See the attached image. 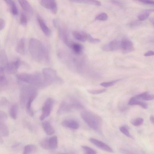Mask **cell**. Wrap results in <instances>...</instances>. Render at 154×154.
<instances>
[{"instance_id":"8","label":"cell","mask_w":154,"mask_h":154,"mask_svg":"<svg viewBox=\"0 0 154 154\" xmlns=\"http://www.w3.org/2000/svg\"><path fill=\"white\" fill-rule=\"evenodd\" d=\"M54 104V100L51 97L48 98L45 101L42 108V113L39 119L43 121L50 115Z\"/></svg>"},{"instance_id":"40","label":"cell","mask_w":154,"mask_h":154,"mask_svg":"<svg viewBox=\"0 0 154 154\" xmlns=\"http://www.w3.org/2000/svg\"><path fill=\"white\" fill-rule=\"evenodd\" d=\"M106 89H101L99 90H87L88 92L93 94H98L103 93L106 91Z\"/></svg>"},{"instance_id":"39","label":"cell","mask_w":154,"mask_h":154,"mask_svg":"<svg viewBox=\"0 0 154 154\" xmlns=\"http://www.w3.org/2000/svg\"><path fill=\"white\" fill-rule=\"evenodd\" d=\"M149 15V13L147 11H146L144 13L139 15L137 17L139 21H143L147 19Z\"/></svg>"},{"instance_id":"6","label":"cell","mask_w":154,"mask_h":154,"mask_svg":"<svg viewBox=\"0 0 154 154\" xmlns=\"http://www.w3.org/2000/svg\"><path fill=\"white\" fill-rule=\"evenodd\" d=\"M53 23L54 26L57 29L60 37L65 44L70 48L72 42L69 39L68 34L66 29L63 26L60 25L59 23L56 19L53 20Z\"/></svg>"},{"instance_id":"33","label":"cell","mask_w":154,"mask_h":154,"mask_svg":"<svg viewBox=\"0 0 154 154\" xmlns=\"http://www.w3.org/2000/svg\"><path fill=\"white\" fill-rule=\"evenodd\" d=\"M144 120L141 118H138L133 119L131 122V123L136 126H139L141 125L143 122Z\"/></svg>"},{"instance_id":"7","label":"cell","mask_w":154,"mask_h":154,"mask_svg":"<svg viewBox=\"0 0 154 154\" xmlns=\"http://www.w3.org/2000/svg\"><path fill=\"white\" fill-rule=\"evenodd\" d=\"M37 91L34 87L26 86L21 89L20 94V99L21 106L23 107L26 105L28 98L35 92Z\"/></svg>"},{"instance_id":"46","label":"cell","mask_w":154,"mask_h":154,"mask_svg":"<svg viewBox=\"0 0 154 154\" xmlns=\"http://www.w3.org/2000/svg\"><path fill=\"white\" fill-rule=\"evenodd\" d=\"M154 55V51H149L144 54V56L146 57L152 56Z\"/></svg>"},{"instance_id":"18","label":"cell","mask_w":154,"mask_h":154,"mask_svg":"<svg viewBox=\"0 0 154 154\" xmlns=\"http://www.w3.org/2000/svg\"><path fill=\"white\" fill-rule=\"evenodd\" d=\"M22 9L26 13L32 15L33 12V9L27 0H18Z\"/></svg>"},{"instance_id":"47","label":"cell","mask_w":154,"mask_h":154,"mask_svg":"<svg viewBox=\"0 0 154 154\" xmlns=\"http://www.w3.org/2000/svg\"><path fill=\"white\" fill-rule=\"evenodd\" d=\"M111 2L113 4L117 5L120 6L122 5V3L118 0H111Z\"/></svg>"},{"instance_id":"35","label":"cell","mask_w":154,"mask_h":154,"mask_svg":"<svg viewBox=\"0 0 154 154\" xmlns=\"http://www.w3.org/2000/svg\"><path fill=\"white\" fill-rule=\"evenodd\" d=\"M20 23L23 26H26L27 23V18L26 15L23 13H21L20 17Z\"/></svg>"},{"instance_id":"17","label":"cell","mask_w":154,"mask_h":154,"mask_svg":"<svg viewBox=\"0 0 154 154\" xmlns=\"http://www.w3.org/2000/svg\"><path fill=\"white\" fill-rule=\"evenodd\" d=\"M37 95V91L34 93L28 99L26 104V107L27 112L30 116L33 115V112L31 108V104Z\"/></svg>"},{"instance_id":"9","label":"cell","mask_w":154,"mask_h":154,"mask_svg":"<svg viewBox=\"0 0 154 154\" xmlns=\"http://www.w3.org/2000/svg\"><path fill=\"white\" fill-rule=\"evenodd\" d=\"M40 4L42 7L53 14H55L57 13V7L56 0H41Z\"/></svg>"},{"instance_id":"48","label":"cell","mask_w":154,"mask_h":154,"mask_svg":"<svg viewBox=\"0 0 154 154\" xmlns=\"http://www.w3.org/2000/svg\"><path fill=\"white\" fill-rule=\"evenodd\" d=\"M149 119L151 122L154 125V116H151L150 117Z\"/></svg>"},{"instance_id":"13","label":"cell","mask_w":154,"mask_h":154,"mask_svg":"<svg viewBox=\"0 0 154 154\" xmlns=\"http://www.w3.org/2000/svg\"><path fill=\"white\" fill-rule=\"evenodd\" d=\"M120 43L117 40H114L109 44L103 45L102 47V49L105 51H116L120 48Z\"/></svg>"},{"instance_id":"11","label":"cell","mask_w":154,"mask_h":154,"mask_svg":"<svg viewBox=\"0 0 154 154\" xmlns=\"http://www.w3.org/2000/svg\"><path fill=\"white\" fill-rule=\"evenodd\" d=\"M21 64V61L19 59L8 63L5 68V71L9 74L14 73L16 72Z\"/></svg>"},{"instance_id":"37","label":"cell","mask_w":154,"mask_h":154,"mask_svg":"<svg viewBox=\"0 0 154 154\" xmlns=\"http://www.w3.org/2000/svg\"><path fill=\"white\" fill-rule=\"evenodd\" d=\"M120 79H118L110 82H103L100 84L101 86L104 87H108L113 85L116 82L120 81Z\"/></svg>"},{"instance_id":"34","label":"cell","mask_w":154,"mask_h":154,"mask_svg":"<svg viewBox=\"0 0 154 154\" xmlns=\"http://www.w3.org/2000/svg\"><path fill=\"white\" fill-rule=\"evenodd\" d=\"M108 19V16L105 13H102L97 15L95 18L96 20L101 21H105Z\"/></svg>"},{"instance_id":"49","label":"cell","mask_w":154,"mask_h":154,"mask_svg":"<svg viewBox=\"0 0 154 154\" xmlns=\"http://www.w3.org/2000/svg\"><path fill=\"white\" fill-rule=\"evenodd\" d=\"M146 11H147L148 12H154V9H150L147 10H146Z\"/></svg>"},{"instance_id":"25","label":"cell","mask_w":154,"mask_h":154,"mask_svg":"<svg viewBox=\"0 0 154 154\" xmlns=\"http://www.w3.org/2000/svg\"><path fill=\"white\" fill-rule=\"evenodd\" d=\"M72 2L91 5L97 6H100L101 5L100 2L97 0H69Z\"/></svg>"},{"instance_id":"15","label":"cell","mask_w":154,"mask_h":154,"mask_svg":"<svg viewBox=\"0 0 154 154\" xmlns=\"http://www.w3.org/2000/svg\"><path fill=\"white\" fill-rule=\"evenodd\" d=\"M62 126L69 128L77 129L79 127V125L76 121L72 119H67L63 121L61 123Z\"/></svg>"},{"instance_id":"28","label":"cell","mask_w":154,"mask_h":154,"mask_svg":"<svg viewBox=\"0 0 154 154\" xmlns=\"http://www.w3.org/2000/svg\"><path fill=\"white\" fill-rule=\"evenodd\" d=\"M73 52L77 54H79L82 52L83 47L82 46L78 43L72 42L70 47Z\"/></svg>"},{"instance_id":"27","label":"cell","mask_w":154,"mask_h":154,"mask_svg":"<svg viewBox=\"0 0 154 154\" xmlns=\"http://www.w3.org/2000/svg\"><path fill=\"white\" fill-rule=\"evenodd\" d=\"M0 132L3 136L6 137L9 135V130L5 121H0Z\"/></svg>"},{"instance_id":"43","label":"cell","mask_w":154,"mask_h":154,"mask_svg":"<svg viewBox=\"0 0 154 154\" xmlns=\"http://www.w3.org/2000/svg\"><path fill=\"white\" fill-rule=\"evenodd\" d=\"M8 100L5 97H3L1 99L0 106H5L8 105Z\"/></svg>"},{"instance_id":"44","label":"cell","mask_w":154,"mask_h":154,"mask_svg":"<svg viewBox=\"0 0 154 154\" xmlns=\"http://www.w3.org/2000/svg\"><path fill=\"white\" fill-rule=\"evenodd\" d=\"M0 29L1 30H2L4 28L5 25V22L4 19L2 18H0Z\"/></svg>"},{"instance_id":"42","label":"cell","mask_w":154,"mask_h":154,"mask_svg":"<svg viewBox=\"0 0 154 154\" xmlns=\"http://www.w3.org/2000/svg\"><path fill=\"white\" fill-rule=\"evenodd\" d=\"M144 4L154 5L153 0H137Z\"/></svg>"},{"instance_id":"50","label":"cell","mask_w":154,"mask_h":154,"mask_svg":"<svg viewBox=\"0 0 154 154\" xmlns=\"http://www.w3.org/2000/svg\"><path fill=\"white\" fill-rule=\"evenodd\" d=\"M153 24V25H154V22H152Z\"/></svg>"},{"instance_id":"12","label":"cell","mask_w":154,"mask_h":154,"mask_svg":"<svg viewBox=\"0 0 154 154\" xmlns=\"http://www.w3.org/2000/svg\"><path fill=\"white\" fill-rule=\"evenodd\" d=\"M90 141L97 147L109 152H113L112 149L108 145L103 142L94 138H90Z\"/></svg>"},{"instance_id":"41","label":"cell","mask_w":154,"mask_h":154,"mask_svg":"<svg viewBox=\"0 0 154 154\" xmlns=\"http://www.w3.org/2000/svg\"><path fill=\"white\" fill-rule=\"evenodd\" d=\"M8 118L6 114L4 112L0 111V121H5Z\"/></svg>"},{"instance_id":"19","label":"cell","mask_w":154,"mask_h":154,"mask_svg":"<svg viewBox=\"0 0 154 154\" xmlns=\"http://www.w3.org/2000/svg\"><path fill=\"white\" fill-rule=\"evenodd\" d=\"M135 96L130 98L128 102V104L130 105H139L144 109H146L148 107V104L145 102L140 100Z\"/></svg>"},{"instance_id":"45","label":"cell","mask_w":154,"mask_h":154,"mask_svg":"<svg viewBox=\"0 0 154 154\" xmlns=\"http://www.w3.org/2000/svg\"><path fill=\"white\" fill-rule=\"evenodd\" d=\"M140 24V23L139 21H135L130 23L129 24V26L131 27H134Z\"/></svg>"},{"instance_id":"38","label":"cell","mask_w":154,"mask_h":154,"mask_svg":"<svg viewBox=\"0 0 154 154\" xmlns=\"http://www.w3.org/2000/svg\"><path fill=\"white\" fill-rule=\"evenodd\" d=\"M120 131L127 137L133 138L132 137L130 134L129 131L127 127L125 126H122L119 128Z\"/></svg>"},{"instance_id":"30","label":"cell","mask_w":154,"mask_h":154,"mask_svg":"<svg viewBox=\"0 0 154 154\" xmlns=\"http://www.w3.org/2000/svg\"><path fill=\"white\" fill-rule=\"evenodd\" d=\"M18 107L17 104H13L10 107V114L11 117L13 119H16L18 112Z\"/></svg>"},{"instance_id":"23","label":"cell","mask_w":154,"mask_h":154,"mask_svg":"<svg viewBox=\"0 0 154 154\" xmlns=\"http://www.w3.org/2000/svg\"><path fill=\"white\" fill-rule=\"evenodd\" d=\"M48 149H54L57 147V138L56 136H52L49 138H47Z\"/></svg>"},{"instance_id":"22","label":"cell","mask_w":154,"mask_h":154,"mask_svg":"<svg viewBox=\"0 0 154 154\" xmlns=\"http://www.w3.org/2000/svg\"><path fill=\"white\" fill-rule=\"evenodd\" d=\"M42 128L46 134L48 135H51L55 133V130L51 124L47 121H45L42 123Z\"/></svg>"},{"instance_id":"32","label":"cell","mask_w":154,"mask_h":154,"mask_svg":"<svg viewBox=\"0 0 154 154\" xmlns=\"http://www.w3.org/2000/svg\"><path fill=\"white\" fill-rule=\"evenodd\" d=\"M81 147L84 153L87 154H96V151L92 148L88 146H82Z\"/></svg>"},{"instance_id":"14","label":"cell","mask_w":154,"mask_h":154,"mask_svg":"<svg viewBox=\"0 0 154 154\" xmlns=\"http://www.w3.org/2000/svg\"><path fill=\"white\" fill-rule=\"evenodd\" d=\"M37 20L44 34L47 36H49L51 33V30L47 26L43 19L39 15H38L37 17Z\"/></svg>"},{"instance_id":"24","label":"cell","mask_w":154,"mask_h":154,"mask_svg":"<svg viewBox=\"0 0 154 154\" xmlns=\"http://www.w3.org/2000/svg\"><path fill=\"white\" fill-rule=\"evenodd\" d=\"M137 98L144 100H151L154 99V94H149L148 92H145L135 96Z\"/></svg>"},{"instance_id":"21","label":"cell","mask_w":154,"mask_h":154,"mask_svg":"<svg viewBox=\"0 0 154 154\" xmlns=\"http://www.w3.org/2000/svg\"><path fill=\"white\" fill-rule=\"evenodd\" d=\"M8 6L11 14L14 16L18 14V11L15 2L13 0H3Z\"/></svg>"},{"instance_id":"2","label":"cell","mask_w":154,"mask_h":154,"mask_svg":"<svg viewBox=\"0 0 154 154\" xmlns=\"http://www.w3.org/2000/svg\"><path fill=\"white\" fill-rule=\"evenodd\" d=\"M16 77L26 83L40 86H46L42 74L39 72L19 73L16 75Z\"/></svg>"},{"instance_id":"26","label":"cell","mask_w":154,"mask_h":154,"mask_svg":"<svg viewBox=\"0 0 154 154\" xmlns=\"http://www.w3.org/2000/svg\"><path fill=\"white\" fill-rule=\"evenodd\" d=\"M87 34L83 32L75 31L73 32V35L74 38L80 41L85 42L86 40Z\"/></svg>"},{"instance_id":"36","label":"cell","mask_w":154,"mask_h":154,"mask_svg":"<svg viewBox=\"0 0 154 154\" xmlns=\"http://www.w3.org/2000/svg\"><path fill=\"white\" fill-rule=\"evenodd\" d=\"M86 40L92 43H98L100 42V40L98 38H93L90 34H87Z\"/></svg>"},{"instance_id":"29","label":"cell","mask_w":154,"mask_h":154,"mask_svg":"<svg viewBox=\"0 0 154 154\" xmlns=\"http://www.w3.org/2000/svg\"><path fill=\"white\" fill-rule=\"evenodd\" d=\"M36 150V146L33 144H29L26 145L24 148L23 153L28 154L34 153Z\"/></svg>"},{"instance_id":"4","label":"cell","mask_w":154,"mask_h":154,"mask_svg":"<svg viewBox=\"0 0 154 154\" xmlns=\"http://www.w3.org/2000/svg\"><path fill=\"white\" fill-rule=\"evenodd\" d=\"M46 85L55 82H60L61 79L58 76L56 71L54 69L46 67L43 68L42 71Z\"/></svg>"},{"instance_id":"3","label":"cell","mask_w":154,"mask_h":154,"mask_svg":"<svg viewBox=\"0 0 154 154\" xmlns=\"http://www.w3.org/2000/svg\"><path fill=\"white\" fill-rule=\"evenodd\" d=\"M83 120L91 128L96 131H100L102 125V120L97 115L88 110H84L81 113Z\"/></svg>"},{"instance_id":"5","label":"cell","mask_w":154,"mask_h":154,"mask_svg":"<svg viewBox=\"0 0 154 154\" xmlns=\"http://www.w3.org/2000/svg\"><path fill=\"white\" fill-rule=\"evenodd\" d=\"M75 98L69 97L63 100L61 103L57 110L58 115L70 111L72 109H75Z\"/></svg>"},{"instance_id":"31","label":"cell","mask_w":154,"mask_h":154,"mask_svg":"<svg viewBox=\"0 0 154 154\" xmlns=\"http://www.w3.org/2000/svg\"><path fill=\"white\" fill-rule=\"evenodd\" d=\"M8 82L6 77L3 74H1L0 88L1 91L5 89L7 86Z\"/></svg>"},{"instance_id":"10","label":"cell","mask_w":154,"mask_h":154,"mask_svg":"<svg viewBox=\"0 0 154 154\" xmlns=\"http://www.w3.org/2000/svg\"><path fill=\"white\" fill-rule=\"evenodd\" d=\"M120 48L124 54L133 51L134 47L132 42L127 38L122 39L120 43Z\"/></svg>"},{"instance_id":"16","label":"cell","mask_w":154,"mask_h":154,"mask_svg":"<svg viewBox=\"0 0 154 154\" xmlns=\"http://www.w3.org/2000/svg\"><path fill=\"white\" fill-rule=\"evenodd\" d=\"M8 63L6 54L3 50H1L0 52V73L5 72V69Z\"/></svg>"},{"instance_id":"1","label":"cell","mask_w":154,"mask_h":154,"mask_svg":"<svg viewBox=\"0 0 154 154\" xmlns=\"http://www.w3.org/2000/svg\"><path fill=\"white\" fill-rule=\"evenodd\" d=\"M29 50L32 58L36 61H48L49 56L47 50L43 44L38 40L31 38L29 43Z\"/></svg>"},{"instance_id":"20","label":"cell","mask_w":154,"mask_h":154,"mask_svg":"<svg viewBox=\"0 0 154 154\" xmlns=\"http://www.w3.org/2000/svg\"><path fill=\"white\" fill-rule=\"evenodd\" d=\"M16 51L20 54H24L25 52V40L24 38L20 39L16 47Z\"/></svg>"}]
</instances>
